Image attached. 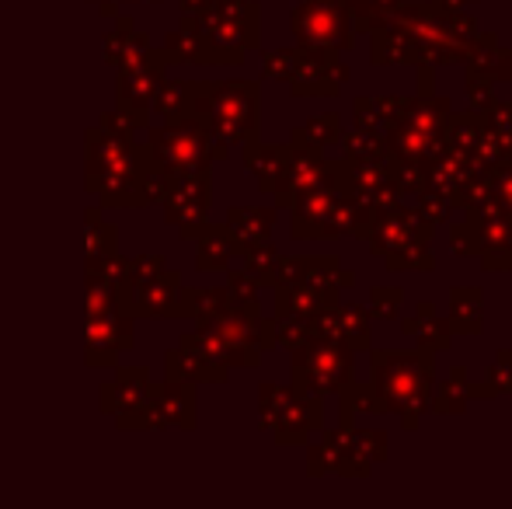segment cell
I'll use <instances>...</instances> for the list:
<instances>
[{"label": "cell", "mask_w": 512, "mask_h": 509, "mask_svg": "<svg viewBox=\"0 0 512 509\" xmlns=\"http://www.w3.org/2000/svg\"><path fill=\"white\" fill-rule=\"evenodd\" d=\"M436 356L425 349H380L370 353V384L377 391L384 415H398L401 426L415 433L422 415L432 412L436 391Z\"/></svg>", "instance_id": "cell-1"}, {"label": "cell", "mask_w": 512, "mask_h": 509, "mask_svg": "<svg viewBox=\"0 0 512 509\" xmlns=\"http://www.w3.org/2000/svg\"><path fill=\"white\" fill-rule=\"evenodd\" d=\"M356 370V349L338 339H314L300 346V391L304 394H331L352 384Z\"/></svg>", "instance_id": "cell-2"}, {"label": "cell", "mask_w": 512, "mask_h": 509, "mask_svg": "<svg viewBox=\"0 0 512 509\" xmlns=\"http://www.w3.org/2000/svg\"><path fill=\"white\" fill-rule=\"evenodd\" d=\"M293 28H297V35L307 46H356V25H352L345 0H307L300 11H293Z\"/></svg>", "instance_id": "cell-3"}, {"label": "cell", "mask_w": 512, "mask_h": 509, "mask_svg": "<svg viewBox=\"0 0 512 509\" xmlns=\"http://www.w3.org/2000/svg\"><path fill=\"white\" fill-rule=\"evenodd\" d=\"M432 234H436V227H432L429 220L415 210V206L401 203V206H394V210L380 213L377 224H373V231H370V238H366V245H370L373 255L384 258L387 252H398V248L429 245Z\"/></svg>", "instance_id": "cell-4"}, {"label": "cell", "mask_w": 512, "mask_h": 509, "mask_svg": "<svg viewBox=\"0 0 512 509\" xmlns=\"http://www.w3.org/2000/svg\"><path fill=\"white\" fill-rule=\"evenodd\" d=\"M474 168L495 171L512 161V98L509 102H495L492 109L481 112L478 143L471 150Z\"/></svg>", "instance_id": "cell-5"}, {"label": "cell", "mask_w": 512, "mask_h": 509, "mask_svg": "<svg viewBox=\"0 0 512 509\" xmlns=\"http://www.w3.org/2000/svg\"><path fill=\"white\" fill-rule=\"evenodd\" d=\"M314 332L324 335V339H338L352 349H370V314L359 304L338 311L335 304L324 307V311L314 314Z\"/></svg>", "instance_id": "cell-6"}, {"label": "cell", "mask_w": 512, "mask_h": 509, "mask_svg": "<svg viewBox=\"0 0 512 509\" xmlns=\"http://www.w3.org/2000/svg\"><path fill=\"white\" fill-rule=\"evenodd\" d=\"M401 332H405V339L418 342V349H425V353H446V349L453 346V328L450 321L443 318V314L436 311V304H429V300H418L415 304V314L405 318V325H401Z\"/></svg>", "instance_id": "cell-7"}, {"label": "cell", "mask_w": 512, "mask_h": 509, "mask_svg": "<svg viewBox=\"0 0 512 509\" xmlns=\"http://www.w3.org/2000/svg\"><path fill=\"white\" fill-rule=\"evenodd\" d=\"M446 321H450L453 335H481V328H485V293L478 286H453Z\"/></svg>", "instance_id": "cell-8"}, {"label": "cell", "mask_w": 512, "mask_h": 509, "mask_svg": "<svg viewBox=\"0 0 512 509\" xmlns=\"http://www.w3.org/2000/svg\"><path fill=\"white\" fill-rule=\"evenodd\" d=\"M405 98H356V119L359 129H370L377 136H387V129L398 123V116L405 112Z\"/></svg>", "instance_id": "cell-9"}, {"label": "cell", "mask_w": 512, "mask_h": 509, "mask_svg": "<svg viewBox=\"0 0 512 509\" xmlns=\"http://www.w3.org/2000/svg\"><path fill=\"white\" fill-rule=\"evenodd\" d=\"M471 401V381H467V367H450L446 381L436 384L432 391V412L439 415H460Z\"/></svg>", "instance_id": "cell-10"}, {"label": "cell", "mask_w": 512, "mask_h": 509, "mask_svg": "<svg viewBox=\"0 0 512 509\" xmlns=\"http://www.w3.org/2000/svg\"><path fill=\"white\" fill-rule=\"evenodd\" d=\"M356 415H384V405H380L373 384H345L342 387V426H352Z\"/></svg>", "instance_id": "cell-11"}, {"label": "cell", "mask_w": 512, "mask_h": 509, "mask_svg": "<svg viewBox=\"0 0 512 509\" xmlns=\"http://www.w3.org/2000/svg\"><path fill=\"white\" fill-rule=\"evenodd\" d=\"M338 140L345 143V157H349V164H370V161H387V143L384 136L370 133V129H356V133H345L338 136Z\"/></svg>", "instance_id": "cell-12"}, {"label": "cell", "mask_w": 512, "mask_h": 509, "mask_svg": "<svg viewBox=\"0 0 512 509\" xmlns=\"http://www.w3.org/2000/svg\"><path fill=\"white\" fill-rule=\"evenodd\" d=\"M384 265L391 272H429L432 265H436V258H432V248L429 245H411V248H398V252H387L384 255Z\"/></svg>", "instance_id": "cell-13"}, {"label": "cell", "mask_w": 512, "mask_h": 509, "mask_svg": "<svg viewBox=\"0 0 512 509\" xmlns=\"http://www.w3.org/2000/svg\"><path fill=\"white\" fill-rule=\"evenodd\" d=\"M401 304H405V290H398V286H373V290H370V311H373V318H380V321L398 318Z\"/></svg>", "instance_id": "cell-14"}, {"label": "cell", "mask_w": 512, "mask_h": 509, "mask_svg": "<svg viewBox=\"0 0 512 509\" xmlns=\"http://www.w3.org/2000/svg\"><path fill=\"white\" fill-rule=\"evenodd\" d=\"M485 384L492 387V394H509L512 398V349L495 353V367H488Z\"/></svg>", "instance_id": "cell-15"}, {"label": "cell", "mask_w": 512, "mask_h": 509, "mask_svg": "<svg viewBox=\"0 0 512 509\" xmlns=\"http://www.w3.org/2000/svg\"><path fill=\"white\" fill-rule=\"evenodd\" d=\"M499 102L495 98V81H488V77H478V74H467V105H471V112H485L492 109V105Z\"/></svg>", "instance_id": "cell-16"}, {"label": "cell", "mask_w": 512, "mask_h": 509, "mask_svg": "<svg viewBox=\"0 0 512 509\" xmlns=\"http://www.w3.org/2000/svg\"><path fill=\"white\" fill-rule=\"evenodd\" d=\"M488 199H492L502 213H509L512 217V161L492 171V189H488Z\"/></svg>", "instance_id": "cell-17"}, {"label": "cell", "mask_w": 512, "mask_h": 509, "mask_svg": "<svg viewBox=\"0 0 512 509\" xmlns=\"http://www.w3.org/2000/svg\"><path fill=\"white\" fill-rule=\"evenodd\" d=\"M304 133L314 136L307 150H317V147H328V143H335L338 136H342V129H338V116H335V112H328V116H314V123H310Z\"/></svg>", "instance_id": "cell-18"}, {"label": "cell", "mask_w": 512, "mask_h": 509, "mask_svg": "<svg viewBox=\"0 0 512 509\" xmlns=\"http://www.w3.org/2000/svg\"><path fill=\"white\" fill-rule=\"evenodd\" d=\"M450 248L457 255H478V238H474V227L467 224H453V231H450Z\"/></svg>", "instance_id": "cell-19"}, {"label": "cell", "mask_w": 512, "mask_h": 509, "mask_svg": "<svg viewBox=\"0 0 512 509\" xmlns=\"http://www.w3.org/2000/svg\"><path fill=\"white\" fill-rule=\"evenodd\" d=\"M363 433V443H366V454H370L373 464H384L387 461V433L384 429H359Z\"/></svg>", "instance_id": "cell-20"}, {"label": "cell", "mask_w": 512, "mask_h": 509, "mask_svg": "<svg viewBox=\"0 0 512 509\" xmlns=\"http://www.w3.org/2000/svg\"><path fill=\"white\" fill-rule=\"evenodd\" d=\"M432 4L446 7V11H460V7H464V4H474V0H432Z\"/></svg>", "instance_id": "cell-21"}, {"label": "cell", "mask_w": 512, "mask_h": 509, "mask_svg": "<svg viewBox=\"0 0 512 509\" xmlns=\"http://www.w3.org/2000/svg\"><path fill=\"white\" fill-rule=\"evenodd\" d=\"M509 84H512V81H509Z\"/></svg>", "instance_id": "cell-22"}]
</instances>
